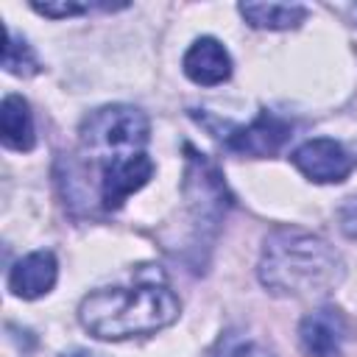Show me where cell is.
Instances as JSON below:
<instances>
[{"instance_id": "52a82bcc", "label": "cell", "mask_w": 357, "mask_h": 357, "mask_svg": "<svg viewBox=\"0 0 357 357\" xmlns=\"http://www.w3.org/2000/svg\"><path fill=\"white\" fill-rule=\"evenodd\" d=\"M349 337V324L337 307H315L298 324V346L307 357H340Z\"/></svg>"}, {"instance_id": "9a60e30c", "label": "cell", "mask_w": 357, "mask_h": 357, "mask_svg": "<svg viewBox=\"0 0 357 357\" xmlns=\"http://www.w3.org/2000/svg\"><path fill=\"white\" fill-rule=\"evenodd\" d=\"M223 357H271V351H265V349L257 346V343H237V346L226 349Z\"/></svg>"}, {"instance_id": "30bf717a", "label": "cell", "mask_w": 357, "mask_h": 357, "mask_svg": "<svg viewBox=\"0 0 357 357\" xmlns=\"http://www.w3.org/2000/svg\"><path fill=\"white\" fill-rule=\"evenodd\" d=\"M0 139L11 151H31L36 145V128H33V114L31 106L22 95H6L0 103Z\"/></svg>"}, {"instance_id": "5bb4252c", "label": "cell", "mask_w": 357, "mask_h": 357, "mask_svg": "<svg viewBox=\"0 0 357 357\" xmlns=\"http://www.w3.org/2000/svg\"><path fill=\"white\" fill-rule=\"evenodd\" d=\"M340 220H343V231L357 237V195L346 201V206L340 209Z\"/></svg>"}, {"instance_id": "7c38bea8", "label": "cell", "mask_w": 357, "mask_h": 357, "mask_svg": "<svg viewBox=\"0 0 357 357\" xmlns=\"http://www.w3.org/2000/svg\"><path fill=\"white\" fill-rule=\"evenodd\" d=\"M3 70H6V73H11V75H17V78H31V75H36V73L42 70V64H39V59H36L33 47H31L25 39H20L11 28H6Z\"/></svg>"}, {"instance_id": "8fae6325", "label": "cell", "mask_w": 357, "mask_h": 357, "mask_svg": "<svg viewBox=\"0 0 357 357\" xmlns=\"http://www.w3.org/2000/svg\"><path fill=\"white\" fill-rule=\"evenodd\" d=\"M237 11L257 31H290L307 20L301 3H240Z\"/></svg>"}, {"instance_id": "ba28073f", "label": "cell", "mask_w": 357, "mask_h": 357, "mask_svg": "<svg viewBox=\"0 0 357 357\" xmlns=\"http://www.w3.org/2000/svg\"><path fill=\"white\" fill-rule=\"evenodd\" d=\"M56 279H59V259L47 248L31 251L8 268V290L22 301L47 296L56 287Z\"/></svg>"}, {"instance_id": "2e32d148", "label": "cell", "mask_w": 357, "mask_h": 357, "mask_svg": "<svg viewBox=\"0 0 357 357\" xmlns=\"http://www.w3.org/2000/svg\"><path fill=\"white\" fill-rule=\"evenodd\" d=\"M346 14L351 17V22L357 25V3H351V6H346Z\"/></svg>"}, {"instance_id": "4fadbf2b", "label": "cell", "mask_w": 357, "mask_h": 357, "mask_svg": "<svg viewBox=\"0 0 357 357\" xmlns=\"http://www.w3.org/2000/svg\"><path fill=\"white\" fill-rule=\"evenodd\" d=\"M31 8L42 17H50V20H64V17H81V14H89L92 8H117V6H109V3H75V0H50V3H31Z\"/></svg>"}, {"instance_id": "277c9868", "label": "cell", "mask_w": 357, "mask_h": 357, "mask_svg": "<svg viewBox=\"0 0 357 357\" xmlns=\"http://www.w3.org/2000/svg\"><path fill=\"white\" fill-rule=\"evenodd\" d=\"M293 167L312 184H340L354 170V156L332 137H312L290 153Z\"/></svg>"}, {"instance_id": "8992f818", "label": "cell", "mask_w": 357, "mask_h": 357, "mask_svg": "<svg viewBox=\"0 0 357 357\" xmlns=\"http://www.w3.org/2000/svg\"><path fill=\"white\" fill-rule=\"evenodd\" d=\"M153 176V162L148 153H134V156H120L112 162L100 165V181H98V195L100 206L106 212L120 209L134 192H139Z\"/></svg>"}, {"instance_id": "3957f363", "label": "cell", "mask_w": 357, "mask_h": 357, "mask_svg": "<svg viewBox=\"0 0 357 357\" xmlns=\"http://www.w3.org/2000/svg\"><path fill=\"white\" fill-rule=\"evenodd\" d=\"M78 139H81V153L103 165L120 156L145 153V145L151 139V123L145 112H139L137 106L112 103L89 112L81 120Z\"/></svg>"}, {"instance_id": "7a4b0ae2", "label": "cell", "mask_w": 357, "mask_h": 357, "mask_svg": "<svg viewBox=\"0 0 357 357\" xmlns=\"http://www.w3.org/2000/svg\"><path fill=\"white\" fill-rule=\"evenodd\" d=\"M181 312L176 293L162 282H137L117 287H98L78 304L81 326L98 340L148 337L170 326Z\"/></svg>"}, {"instance_id": "6da1fadb", "label": "cell", "mask_w": 357, "mask_h": 357, "mask_svg": "<svg viewBox=\"0 0 357 357\" xmlns=\"http://www.w3.org/2000/svg\"><path fill=\"white\" fill-rule=\"evenodd\" d=\"M257 276L273 296L321 298L343 282L346 265L324 237L298 226H276L262 240Z\"/></svg>"}, {"instance_id": "9c48e42d", "label": "cell", "mask_w": 357, "mask_h": 357, "mask_svg": "<svg viewBox=\"0 0 357 357\" xmlns=\"http://www.w3.org/2000/svg\"><path fill=\"white\" fill-rule=\"evenodd\" d=\"M184 75L198 86H220L231 78V56L215 36H198L184 50Z\"/></svg>"}, {"instance_id": "e0dca14e", "label": "cell", "mask_w": 357, "mask_h": 357, "mask_svg": "<svg viewBox=\"0 0 357 357\" xmlns=\"http://www.w3.org/2000/svg\"><path fill=\"white\" fill-rule=\"evenodd\" d=\"M70 357H95V354H70Z\"/></svg>"}, {"instance_id": "5b68a950", "label": "cell", "mask_w": 357, "mask_h": 357, "mask_svg": "<svg viewBox=\"0 0 357 357\" xmlns=\"http://www.w3.org/2000/svg\"><path fill=\"white\" fill-rule=\"evenodd\" d=\"M290 120H284L282 114L262 109L248 126H237L223 137V145L237 153V156H248V159H268L273 153L282 151V145L290 139Z\"/></svg>"}]
</instances>
